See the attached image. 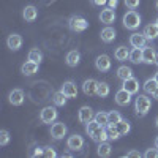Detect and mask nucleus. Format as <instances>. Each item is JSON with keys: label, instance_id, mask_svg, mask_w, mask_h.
<instances>
[{"label": "nucleus", "instance_id": "nucleus-15", "mask_svg": "<svg viewBox=\"0 0 158 158\" xmlns=\"http://www.w3.org/2000/svg\"><path fill=\"white\" fill-rule=\"evenodd\" d=\"M97 89H98V81H95V79H87V81H84V84H82L84 94L89 95V97L97 95Z\"/></svg>", "mask_w": 158, "mask_h": 158}, {"label": "nucleus", "instance_id": "nucleus-13", "mask_svg": "<svg viewBox=\"0 0 158 158\" xmlns=\"http://www.w3.org/2000/svg\"><path fill=\"white\" fill-rule=\"evenodd\" d=\"M122 87H123L127 92H130L131 95H135V94H138V92H139V81L133 76V77H130V79H125L123 84H122Z\"/></svg>", "mask_w": 158, "mask_h": 158}, {"label": "nucleus", "instance_id": "nucleus-20", "mask_svg": "<svg viewBox=\"0 0 158 158\" xmlns=\"http://www.w3.org/2000/svg\"><path fill=\"white\" fill-rule=\"evenodd\" d=\"M22 18L27 21V22H33L36 18H38V10L33 6V5H29L22 10Z\"/></svg>", "mask_w": 158, "mask_h": 158}, {"label": "nucleus", "instance_id": "nucleus-28", "mask_svg": "<svg viewBox=\"0 0 158 158\" xmlns=\"http://www.w3.org/2000/svg\"><path fill=\"white\" fill-rule=\"evenodd\" d=\"M114 57H115L118 62H123V60L130 59V51H128V48H125V46L117 48L115 52H114Z\"/></svg>", "mask_w": 158, "mask_h": 158}, {"label": "nucleus", "instance_id": "nucleus-45", "mask_svg": "<svg viewBox=\"0 0 158 158\" xmlns=\"http://www.w3.org/2000/svg\"><path fill=\"white\" fill-rule=\"evenodd\" d=\"M152 97H153V98H155V100H158V89H156V90H155V92H153V95H152Z\"/></svg>", "mask_w": 158, "mask_h": 158}, {"label": "nucleus", "instance_id": "nucleus-30", "mask_svg": "<svg viewBox=\"0 0 158 158\" xmlns=\"http://www.w3.org/2000/svg\"><path fill=\"white\" fill-rule=\"evenodd\" d=\"M117 125V130H118V133H120V136H127L128 133H130V130H131V125H130V122H127V120H122L118 122V123H115Z\"/></svg>", "mask_w": 158, "mask_h": 158}, {"label": "nucleus", "instance_id": "nucleus-50", "mask_svg": "<svg viewBox=\"0 0 158 158\" xmlns=\"http://www.w3.org/2000/svg\"><path fill=\"white\" fill-rule=\"evenodd\" d=\"M155 24H156V25H158V18H156V21H155Z\"/></svg>", "mask_w": 158, "mask_h": 158}, {"label": "nucleus", "instance_id": "nucleus-46", "mask_svg": "<svg viewBox=\"0 0 158 158\" xmlns=\"http://www.w3.org/2000/svg\"><path fill=\"white\" fill-rule=\"evenodd\" d=\"M155 65L158 67V52H156V57H155Z\"/></svg>", "mask_w": 158, "mask_h": 158}, {"label": "nucleus", "instance_id": "nucleus-47", "mask_svg": "<svg viewBox=\"0 0 158 158\" xmlns=\"http://www.w3.org/2000/svg\"><path fill=\"white\" fill-rule=\"evenodd\" d=\"M155 147L158 149V136H156V139H155Z\"/></svg>", "mask_w": 158, "mask_h": 158}, {"label": "nucleus", "instance_id": "nucleus-27", "mask_svg": "<svg viewBox=\"0 0 158 158\" xmlns=\"http://www.w3.org/2000/svg\"><path fill=\"white\" fill-rule=\"evenodd\" d=\"M144 92L146 94H149V95H153V92L158 89V82H156V79L155 77H150V79H147L146 82H144Z\"/></svg>", "mask_w": 158, "mask_h": 158}, {"label": "nucleus", "instance_id": "nucleus-35", "mask_svg": "<svg viewBox=\"0 0 158 158\" xmlns=\"http://www.w3.org/2000/svg\"><path fill=\"white\" fill-rule=\"evenodd\" d=\"M100 127H101V125H100V123L95 120V118H94V120H90L89 123H85V133L90 136L92 133H95V131H97Z\"/></svg>", "mask_w": 158, "mask_h": 158}, {"label": "nucleus", "instance_id": "nucleus-29", "mask_svg": "<svg viewBox=\"0 0 158 158\" xmlns=\"http://www.w3.org/2000/svg\"><path fill=\"white\" fill-rule=\"evenodd\" d=\"M67 100H68L67 95H65L62 90L54 92V95H52V101H54L56 106H65V104H67Z\"/></svg>", "mask_w": 158, "mask_h": 158}, {"label": "nucleus", "instance_id": "nucleus-34", "mask_svg": "<svg viewBox=\"0 0 158 158\" xmlns=\"http://www.w3.org/2000/svg\"><path fill=\"white\" fill-rule=\"evenodd\" d=\"M106 130H108V133H109V139H118L120 138V133H118V130H117V125H114V123H109V125H106Z\"/></svg>", "mask_w": 158, "mask_h": 158}, {"label": "nucleus", "instance_id": "nucleus-8", "mask_svg": "<svg viewBox=\"0 0 158 158\" xmlns=\"http://www.w3.org/2000/svg\"><path fill=\"white\" fill-rule=\"evenodd\" d=\"M114 100H115V103L118 104V106H127V104H130V101H131V94L122 87L120 90L115 92Z\"/></svg>", "mask_w": 158, "mask_h": 158}, {"label": "nucleus", "instance_id": "nucleus-23", "mask_svg": "<svg viewBox=\"0 0 158 158\" xmlns=\"http://www.w3.org/2000/svg\"><path fill=\"white\" fill-rule=\"evenodd\" d=\"M98 156L101 158H108L111 153H112V147H111V144L108 141H104V142H100L98 144V150H97Z\"/></svg>", "mask_w": 158, "mask_h": 158}, {"label": "nucleus", "instance_id": "nucleus-40", "mask_svg": "<svg viewBox=\"0 0 158 158\" xmlns=\"http://www.w3.org/2000/svg\"><path fill=\"white\" fill-rule=\"evenodd\" d=\"M144 156H147V158H155V156H158V149H156V147L147 149L146 153H144Z\"/></svg>", "mask_w": 158, "mask_h": 158}, {"label": "nucleus", "instance_id": "nucleus-38", "mask_svg": "<svg viewBox=\"0 0 158 158\" xmlns=\"http://www.w3.org/2000/svg\"><path fill=\"white\" fill-rule=\"evenodd\" d=\"M43 156H46V158H56L57 156V152H56L54 147L48 146V147H43Z\"/></svg>", "mask_w": 158, "mask_h": 158}, {"label": "nucleus", "instance_id": "nucleus-22", "mask_svg": "<svg viewBox=\"0 0 158 158\" xmlns=\"http://www.w3.org/2000/svg\"><path fill=\"white\" fill-rule=\"evenodd\" d=\"M142 51H144V59H142V62H144V63H149V65L155 63V57H156L155 49L150 48V46H144Z\"/></svg>", "mask_w": 158, "mask_h": 158}, {"label": "nucleus", "instance_id": "nucleus-10", "mask_svg": "<svg viewBox=\"0 0 158 158\" xmlns=\"http://www.w3.org/2000/svg\"><path fill=\"white\" fill-rule=\"evenodd\" d=\"M94 117H95V114L92 111V108H89V106H82L77 111V120L81 123H89L90 120H94Z\"/></svg>", "mask_w": 158, "mask_h": 158}, {"label": "nucleus", "instance_id": "nucleus-42", "mask_svg": "<svg viewBox=\"0 0 158 158\" xmlns=\"http://www.w3.org/2000/svg\"><path fill=\"white\" fill-rule=\"evenodd\" d=\"M92 3L97 5V6H104L108 3V0H92Z\"/></svg>", "mask_w": 158, "mask_h": 158}, {"label": "nucleus", "instance_id": "nucleus-1", "mask_svg": "<svg viewBox=\"0 0 158 158\" xmlns=\"http://www.w3.org/2000/svg\"><path fill=\"white\" fill-rule=\"evenodd\" d=\"M150 106H152V101L147 95H138L136 100H135V111L138 115H146L149 111H150Z\"/></svg>", "mask_w": 158, "mask_h": 158}, {"label": "nucleus", "instance_id": "nucleus-19", "mask_svg": "<svg viewBox=\"0 0 158 158\" xmlns=\"http://www.w3.org/2000/svg\"><path fill=\"white\" fill-rule=\"evenodd\" d=\"M65 62H67L68 67H77L79 62H81V54H79V51H76V49L70 51L67 54V57H65Z\"/></svg>", "mask_w": 158, "mask_h": 158}, {"label": "nucleus", "instance_id": "nucleus-12", "mask_svg": "<svg viewBox=\"0 0 158 158\" xmlns=\"http://www.w3.org/2000/svg\"><path fill=\"white\" fill-rule=\"evenodd\" d=\"M147 43V36L144 33H139V32H135L133 35L130 36V44L133 48H144Z\"/></svg>", "mask_w": 158, "mask_h": 158}, {"label": "nucleus", "instance_id": "nucleus-14", "mask_svg": "<svg viewBox=\"0 0 158 158\" xmlns=\"http://www.w3.org/2000/svg\"><path fill=\"white\" fill-rule=\"evenodd\" d=\"M6 44H8V48H10L11 51L21 49V46H22V36L18 35V33H11V35L6 38Z\"/></svg>", "mask_w": 158, "mask_h": 158}, {"label": "nucleus", "instance_id": "nucleus-5", "mask_svg": "<svg viewBox=\"0 0 158 158\" xmlns=\"http://www.w3.org/2000/svg\"><path fill=\"white\" fill-rule=\"evenodd\" d=\"M67 125L63 122H54L51 125V136L54 139H63V136H67Z\"/></svg>", "mask_w": 158, "mask_h": 158}, {"label": "nucleus", "instance_id": "nucleus-18", "mask_svg": "<svg viewBox=\"0 0 158 158\" xmlns=\"http://www.w3.org/2000/svg\"><path fill=\"white\" fill-rule=\"evenodd\" d=\"M38 65L36 62H32V60H27L25 63H22V67H21V71L24 76H32L35 73H38Z\"/></svg>", "mask_w": 158, "mask_h": 158}, {"label": "nucleus", "instance_id": "nucleus-21", "mask_svg": "<svg viewBox=\"0 0 158 158\" xmlns=\"http://www.w3.org/2000/svg\"><path fill=\"white\" fill-rule=\"evenodd\" d=\"M115 29H112L111 25H108V27H104L103 30H101V33H100V36H101V40L104 43H112L114 40H115Z\"/></svg>", "mask_w": 158, "mask_h": 158}, {"label": "nucleus", "instance_id": "nucleus-2", "mask_svg": "<svg viewBox=\"0 0 158 158\" xmlns=\"http://www.w3.org/2000/svg\"><path fill=\"white\" fill-rule=\"evenodd\" d=\"M123 25L128 30H136L139 25H141V16L135 10H130L123 15Z\"/></svg>", "mask_w": 158, "mask_h": 158}, {"label": "nucleus", "instance_id": "nucleus-3", "mask_svg": "<svg viewBox=\"0 0 158 158\" xmlns=\"http://www.w3.org/2000/svg\"><path fill=\"white\" fill-rule=\"evenodd\" d=\"M57 117H59V112L54 106H46L40 112V120L43 123H54L57 120Z\"/></svg>", "mask_w": 158, "mask_h": 158}, {"label": "nucleus", "instance_id": "nucleus-26", "mask_svg": "<svg viewBox=\"0 0 158 158\" xmlns=\"http://www.w3.org/2000/svg\"><path fill=\"white\" fill-rule=\"evenodd\" d=\"M117 77H118V79H122V81L133 77V70H131L130 67H125V65H122V67H118V68H117Z\"/></svg>", "mask_w": 158, "mask_h": 158}, {"label": "nucleus", "instance_id": "nucleus-25", "mask_svg": "<svg viewBox=\"0 0 158 158\" xmlns=\"http://www.w3.org/2000/svg\"><path fill=\"white\" fill-rule=\"evenodd\" d=\"M142 33L147 36V40H156V38H158V25H156V24H149V25H146V29H144Z\"/></svg>", "mask_w": 158, "mask_h": 158}, {"label": "nucleus", "instance_id": "nucleus-7", "mask_svg": "<svg viewBox=\"0 0 158 158\" xmlns=\"http://www.w3.org/2000/svg\"><path fill=\"white\" fill-rule=\"evenodd\" d=\"M111 65H112V62H111L109 56H106V54L98 56V57H97V60H95V67H97V70H98V71H101V73L109 71V70H111Z\"/></svg>", "mask_w": 158, "mask_h": 158}, {"label": "nucleus", "instance_id": "nucleus-41", "mask_svg": "<svg viewBox=\"0 0 158 158\" xmlns=\"http://www.w3.org/2000/svg\"><path fill=\"white\" fill-rule=\"evenodd\" d=\"M125 156H128V158H135V156H141V152L139 150H131V152H128Z\"/></svg>", "mask_w": 158, "mask_h": 158}, {"label": "nucleus", "instance_id": "nucleus-36", "mask_svg": "<svg viewBox=\"0 0 158 158\" xmlns=\"http://www.w3.org/2000/svg\"><path fill=\"white\" fill-rule=\"evenodd\" d=\"M108 117H109V123H114V125L122 120L120 112H117V111H111V112H108Z\"/></svg>", "mask_w": 158, "mask_h": 158}, {"label": "nucleus", "instance_id": "nucleus-49", "mask_svg": "<svg viewBox=\"0 0 158 158\" xmlns=\"http://www.w3.org/2000/svg\"><path fill=\"white\" fill-rule=\"evenodd\" d=\"M153 77H155V79H156V82H158V71H156V73H155V76H153Z\"/></svg>", "mask_w": 158, "mask_h": 158}, {"label": "nucleus", "instance_id": "nucleus-32", "mask_svg": "<svg viewBox=\"0 0 158 158\" xmlns=\"http://www.w3.org/2000/svg\"><path fill=\"white\" fill-rule=\"evenodd\" d=\"M95 120L101 125V127H106V125H109V117H108V112H103V111H100V112H97L95 114Z\"/></svg>", "mask_w": 158, "mask_h": 158}, {"label": "nucleus", "instance_id": "nucleus-31", "mask_svg": "<svg viewBox=\"0 0 158 158\" xmlns=\"http://www.w3.org/2000/svg\"><path fill=\"white\" fill-rule=\"evenodd\" d=\"M29 60L40 63V62L43 60V52L40 51L38 48H33V49H30V51H29Z\"/></svg>", "mask_w": 158, "mask_h": 158}, {"label": "nucleus", "instance_id": "nucleus-9", "mask_svg": "<svg viewBox=\"0 0 158 158\" xmlns=\"http://www.w3.org/2000/svg\"><path fill=\"white\" fill-rule=\"evenodd\" d=\"M24 100H25V95H24V92L21 89L11 90L10 95H8V101L13 104V106H21V104L24 103Z\"/></svg>", "mask_w": 158, "mask_h": 158}, {"label": "nucleus", "instance_id": "nucleus-6", "mask_svg": "<svg viewBox=\"0 0 158 158\" xmlns=\"http://www.w3.org/2000/svg\"><path fill=\"white\" fill-rule=\"evenodd\" d=\"M67 147L71 150V152H77L84 147V138L81 135H73L67 139Z\"/></svg>", "mask_w": 158, "mask_h": 158}, {"label": "nucleus", "instance_id": "nucleus-43", "mask_svg": "<svg viewBox=\"0 0 158 158\" xmlns=\"http://www.w3.org/2000/svg\"><path fill=\"white\" fill-rule=\"evenodd\" d=\"M32 156H41L43 155V149L41 147H36L35 150H33V153H30Z\"/></svg>", "mask_w": 158, "mask_h": 158}, {"label": "nucleus", "instance_id": "nucleus-39", "mask_svg": "<svg viewBox=\"0 0 158 158\" xmlns=\"http://www.w3.org/2000/svg\"><path fill=\"white\" fill-rule=\"evenodd\" d=\"M141 3V0H125V5L128 10H136Z\"/></svg>", "mask_w": 158, "mask_h": 158}, {"label": "nucleus", "instance_id": "nucleus-11", "mask_svg": "<svg viewBox=\"0 0 158 158\" xmlns=\"http://www.w3.org/2000/svg\"><path fill=\"white\" fill-rule=\"evenodd\" d=\"M100 21L106 25H111L114 21H115V13H114V8H109L106 6L104 10H101L100 13Z\"/></svg>", "mask_w": 158, "mask_h": 158}, {"label": "nucleus", "instance_id": "nucleus-48", "mask_svg": "<svg viewBox=\"0 0 158 158\" xmlns=\"http://www.w3.org/2000/svg\"><path fill=\"white\" fill-rule=\"evenodd\" d=\"M155 125H156V128H158V115H156V118H155Z\"/></svg>", "mask_w": 158, "mask_h": 158}, {"label": "nucleus", "instance_id": "nucleus-37", "mask_svg": "<svg viewBox=\"0 0 158 158\" xmlns=\"http://www.w3.org/2000/svg\"><path fill=\"white\" fill-rule=\"evenodd\" d=\"M10 139H11V136H10V133L6 130H2L0 131V146H8V142H10Z\"/></svg>", "mask_w": 158, "mask_h": 158}, {"label": "nucleus", "instance_id": "nucleus-51", "mask_svg": "<svg viewBox=\"0 0 158 158\" xmlns=\"http://www.w3.org/2000/svg\"><path fill=\"white\" fill-rule=\"evenodd\" d=\"M156 10H158V0H156Z\"/></svg>", "mask_w": 158, "mask_h": 158}, {"label": "nucleus", "instance_id": "nucleus-33", "mask_svg": "<svg viewBox=\"0 0 158 158\" xmlns=\"http://www.w3.org/2000/svg\"><path fill=\"white\" fill-rule=\"evenodd\" d=\"M109 92H111V89H109V85H108L106 82H98L97 95H98L100 98H104V97H108V95H109Z\"/></svg>", "mask_w": 158, "mask_h": 158}, {"label": "nucleus", "instance_id": "nucleus-24", "mask_svg": "<svg viewBox=\"0 0 158 158\" xmlns=\"http://www.w3.org/2000/svg\"><path fill=\"white\" fill-rule=\"evenodd\" d=\"M144 48H133L130 51V62L133 63H141L144 59Z\"/></svg>", "mask_w": 158, "mask_h": 158}, {"label": "nucleus", "instance_id": "nucleus-17", "mask_svg": "<svg viewBox=\"0 0 158 158\" xmlns=\"http://www.w3.org/2000/svg\"><path fill=\"white\" fill-rule=\"evenodd\" d=\"M62 92L65 95H67V98H76L77 97V87L73 81H67V82H63L62 85Z\"/></svg>", "mask_w": 158, "mask_h": 158}, {"label": "nucleus", "instance_id": "nucleus-16", "mask_svg": "<svg viewBox=\"0 0 158 158\" xmlns=\"http://www.w3.org/2000/svg\"><path fill=\"white\" fill-rule=\"evenodd\" d=\"M90 138H92V141H95V142H104V141H108L109 139V133H108V130H106V127H100L95 133H92L90 135Z\"/></svg>", "mask_w": 158, "mask_h": 158}, {"label": "nucleus", "instance_id": "nucleus-44", "mask_svg": "<svg viewBox=\"0 0 158 158\" xmlns=\"http://www.w3.org/2000/svg\"><path fill=\"white\" fill-rule=\"evenodd\" d=\"M117 5H118V0H108V6L109 8H117Z\"/></svg>", "mask_w": 158, "mask_h": 158}, {"label": "nucleus", "instance_id": "nucleus-4", "mask_svg": "<svg viewBox=\"0 0 158 158\" xmlns=\"http://www.w3.org/2000/svg\"><path fill=\"white\" fill-rule=\"evenodd\" d=\"M68 25L73 32H84L89 27V22L82 16H71L70 21H68Z\"/></svg>", "mask_w": 158, "mask_h": 158}]
</instances>
